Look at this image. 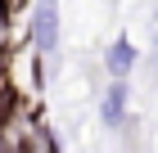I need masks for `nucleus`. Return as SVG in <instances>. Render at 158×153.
<instances>
[{"label":"nucleus","mask_w":158,"mask_h":153,"mask_svg":"<svg viewBox=\"0 0 158 153\" xmlns=\"http://www.w3.org/2000/svg\"><path fill=\"white\" fill-rule=\"evenodd\" d=\"M32 41H36V50L59 45V5L54 0H41L36 5V14H32Z\"/></svg>","instance_id":"obj_1"},{"label":"nucleus","mask_w":158,"mask_h":153,"mask_svg":"<svg viewBox=\"0 0 158 153\" xmlns=\"http://www.w3.org/2000/svg\"><path fill=\"white\" fill-rule=\"evenodd\" d=\"M122 108H127V86H109V99H104V122H122Z\"/></svg>","instance_id":"obj_2"},{"label":"nucleus","mask_w":158,"mask_h":153,"mask_svg":"<svg viewBox=\"0 0 158 153\" xmlns=\"http://www.w3.org/2000/svg\"><path fill=\"white\" fill-rule=\"evenodd\" d=\"M0 41H5V18H0Z\"/></svg>","instance_id":"obj_4"},{"label":"nucleus","mask_w":158,"mask_h":153,"mask_svg":"<svg viewBox=\"0 0 158 153\" xmlns=\"http://www.w3.org/2000/svg\"><path fill=\"white\" fill-rule=\"evenodd\" d=\"M131 63H135V50H131V41H118V45H113V54H109V68L122 77V72L131 68Z\"/></svg>","instance_id":"obj_3"}]
</instances>
